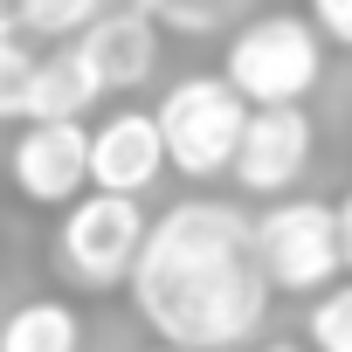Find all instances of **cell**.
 Instances as JSON below:
<instances>
[{
  "label": "cell",
  "instance_id": "6da1fadb",
  "mask_svg": "<svg viewBox=\"0 0 352 352\" xmlns=\"http://www.w3.org/2000/svg\"><path fill=\"white\" fill-rule=\"evenodd\" d=\"M270 276L256 256V221L235 201H173L152 221V242L131 276L138 318L159 331V345L180 352H235L270 318Z\"/></svg>",
  "mask_w": 352,
  "mask_h": 352
},
{
  "label": "cell",
  "instance_id": "7a4b0ae2",
  "mask_svg": "<svg viewBox=\"0 0 352 352\" xmlns=\"http://www.w3.org/2000/svg\"><path fill=\"white\" fill-rule=\"evenodd\" d=\"M221 76L242 90L249 111H290L324 76V35L304 14H256L228 35Z\"/></svg>",
  "mask_w": 352,
  "mask_h": 352
},
{
  "label": "cell",
  "instance_id": "3957f363",
  "mask_svg": "<svg viewBox=\"0 0 352 352\" xmlns=\"http://www.w3.org/2000/svg\"><path fill=\"white\" fill-rule=\"evenodd\" d=\"M249 104L228 76H180L166 83L159 97V131H166V159L173 173H187V180H221V173H235L242 159V138H249Z\"/></svg>",
  "mask_w": 352,
  "mask_h": 352
},
{
  "label": "cell",
  "instance_id": "277c9868",
  "mask_svg": "<svg viewBox=\"0 0 352 352\" xmlns=\"http://www.w3.org/2000/svg\"><path fill=\"white\" fill-rule=\"evenodd\" d=\"M256 256H263V276L270 290L283 297H324L345 283V235H338V201H311V194H290L276 208L256 214Z\"/></svg>",
  "mask_w": 352,
  "mask_h": 352
},
{
  "label": "cell",
  "instance_id": "5b68a950",
  "mask_svg": "<svg viewBox=\"0 0 352 352\" xmlns=\"http://www.w3.org/2000/svg\"><path fill=\"white\" fill-rule=\"evenodd\" d=\"M145 242H152V228H145V208H138V201L83 194V201L56 221V270H63L76 290H118V283L131 290Z\"/></svg>",
  "mask_w": 352,
  "mask_h": 352
},
{
  "label": "cell",
  "instance_id": "8992f818",
  "mask_svg": "<svg viewBox=\"0 0 352 352\" xmlns=\"http://www.w3.org/2000/svg\"><path fill=\"white\" fill-rule=\"evenodd\" d=\"M8 180L35 208H76L90 194V124H21L8 145Z\"/></svg>",
  "mask_w": 352,
  "mask_h": 352
},
{
  "label": "cell",
  "instance_id": "52a82bcc",
  "mask_svg": "<svg viewBox=\"0 0 352 352\" xmlns=\"http://www.w3.org/2000/svg\"><path fill=\"white\" fill-rule=\"evenodd\" d=\"M311 152H318V124H311L304 104L256 111L249 118V138H242V159H235V187L276 208V201H290V187L311 173Z\"/></svg>",
  "mask_w": 352,
  "mask_h": 352
},
{
  "label": "cell",
  "instance_id": "ba28073f",
  "mask_svg": "<svg viewBox=\"0 0 352 352\" xmlns=\"http://www.w3.org/2000/svg\"><path fill=\"white\" fill-rule=\"evenodd\" d=\"M166 131H159V111H111L97 131H90V194H118V201H138L159 187L166 173Z\"/></svg>",
  "mask_w": 352,
  "mask_h": 352
},
{
  "label": "cell",
  "instance_id": "9c48e42d",
  "mask_svg": "<svg viewBox=\"0 0 352 352\" xmlns=\"http://www.w3.org/2000/svg\"><path fill=\"white\" fill-rule=\"evenodd\" d=\"M83 49H90V63H97L104 90L118 97V90H138V83H152L166 35H159L152 8H118V14H104V21L83 35Z\"/></svg>",
  "mask_w": 352,
  "mask_h": 352
},
{
  "label": "cell",
  "instance_id": "30bf717a",
  "mask_svg": "<svg viewBox=\"0 0 352 352\" xmlns=\"http://www.w3.org/2000/svg\"><path fill=\"white\" fill-rule=\"evenodd\" d=\"M104 97H111V90H104V76H97V63H90V49H83V42L49 49V56H42V69H35L28 124H83Z\"/></svg>",
  "mask_w": 352,
  "mask_h": 352
},
{
  "label": "cell",
  "instance_id": "8fae6325",
  "mask_svg": "<svg viewBox=\"0 0 352 352\" xmlns=\"http://www.w3.org/2000/svg\"><path fill=\"white\" fill-rule=\"evenodd\" d=\"M0 352H83V318L63 297H28L0 318Z\"/></svg>",
  "mask_w": 352,
  "mask_h": 352
},
{
  "label": "cell",
  "instance_id": "7c38bea8",
  "mask_svg": "<svg viewBox=\"0 0 352 352\" xmlns=\"http://www.w3.org/2000/svg\"><path fill=\"white\" fill-rule=\"evenodd\" d=\"M35 69H42V56L28 42H0V124H28Z\"/></svg>",
  "mask_w": 352,
  "mask_h": 352
},
{
  "label": "cell",
  "instance_id": "4fadbf2b",
  "mask_svg": "<svg viewBox=\"0 0 352 352\" xmlns=\"http://www.w3.org/2000/svg\"><path fill=\"white\" fill-rule=\"evenodd\" d=\"M304 338H311V352H352V276L311 304V324H304Z\"/></svg>",
  "mask_w": 352,
  "mask_h": 352
},
{
  "label": "cell",
  "instance_id": "5bb4252c",
  "mask_svg": "<svg viewBox=\"0 0 352 352\" xmlns=\"http://www.w3.org/2000/svg\"><path fill=\"white\" fill-rule=\"evenodd\" d=\"M152 21H159V35H208V28H221V8H152Z\"/></svg>",
  "mask_w": 352,
  "mask_h": 352
},
{
  "label": "cell",
  "instance_id": "9a60e30c",
  "mask_svg": "<svg viewBox=\"0 0 352 352\" xmlns=\"http://www.w3.org/2000/svg\"><path fill=\"white\" fill-rule=\"evenodd\" d=\"M311 28H318L324 42L352 49V0H318V8H311Z\"/></svg>",
  "mask_w": 352,
  "mask_h": 352
},
{
  "label": "cell",
  "instance_id": "2e32d148",
  "mask_svg": "<svg viewBox=\"0 0 352 352\" xmlns=\"http://www.w3.org/2000/svg\"><path fill=\"white\" fill-rule=\"evenodd\" d=\"M338 235H345V276H352V187L338 194Z\"/></svg>",
  "mask_w": 352,
  "mask_h": 352
},
{
  "label": "cell",
  "instance_id": "e0dca14e",
  "mask_svg": "<svg viewBox=\"0 0 352 352\" xmlns=\"http://www.w3.org/2000/svg\"><path fill=\"white\" fill-rule=\"evenodd\" d=\"M256 352H311V345H290V338H276V345H256Z\"/></svg>",
  "mask_w": 352,
  "mask_h": 352
},
{
  "label": "cell",
  "instance_id": "ac0fdd59",
  "mask_svg": "<svg viewBox=\"0 0 352 352\" xmlns=\"http://www.w3.org/2000/svg\"><path fill=\"white\" fill-rule=\"evenodd\" d=\"M138 352H180V345H138Z\"/></svg>",
  "mask_w": 352,
  "mask_h": 352
}]
</instances>
